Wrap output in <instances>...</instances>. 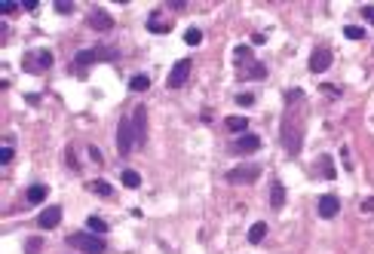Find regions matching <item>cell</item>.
Masks as SVG:
<instances>
[{"label": "cell", "mask_w": 374, "mask_h": 254, "mask_svg": "<svg viewBox=\"0 0 374 254\" xmlns=\"http://www.w3.org/2000/svg\"><path fill=\"white\" fill-rule=\"evenodd\" d=\"M120 58V49L114 46H86L74 55V71H86L89 64H98V61H117Z\"/></svg>", "instance_id": "obj_1"}, {"label": "cell", "mask_w": 374, "mask_h": 254, "mask_svg": "<svg viewBox=\"0 0 374 254\" xmlns=\"http://www.w3.org/2000/svg\"><path fill=\"white\" fill-rule=\"evenodd\" d=\"M282 144L289 156H298L304 147V123L298 117H285L282 120Z\"/></svg>", "instance_id": "obj_2"}, {"label": "cell", "mask_w": 374, "mask_h": 254, "mask_svg": "<svg viewBox=\"0 0 374 254\" xmlns=\"http://www.w3.org/2000/svg\"><path fill=\"white\" fill-rule=\"evenodd\" d=\"M68 245H74L77 251H83V254H104L107 251L104 236H95V233H89V230H83V233H71V236H68Z\"/></svg>", "instance_id": "obj_3"}, {"label": "cell", "mask_w": 374, "mask_h": 254, "mask_svg": "<svg viewBox=\"0 0 374 254\" xmlns=\"http://www.w3.org/2000/svg\"><path fill=\"white\" fill-rule=\"evenodd\" d=\"M52 52L49 49H28L25 55H21V71L25 74H46L49 67H52Z\"/></svg>", "instance_id": "obj_4"}, {"label": "cell", "mask_w": 374, "mask_h": 254, "mask_svg": "<svg viewBox=\"0 0 374 254\" xmlns=\"http://www.w3.org/2000/svg\"><path fill=\"white\" fill-rule=\"evenodd\" d=\"M135 147H138V141H135L132 120H120V126H117V153L120 156H129Z\"/></svg>", "instance_id": "obj_5"}, {"label": "cell", "mask_w": 374, "mask_h": 254, "mask_svg": "<svg viewBox=\"0 0 374 254\" xmlns=\"http://www.w3.org/2000/svg\"><path fill=\"white\" fill-rule=\"evenodd\" d=\"M190 71H193V61H190V58H178V61L172 64L169 77H166V86H169V89H181V86L187 83Z\"/></svg>", "instance_id": "obj_6"}, {"label": "cell", "mask_w": 374, "mask_h": 254, "mask_svg": "<svg viewBox=\"0 0 374 254\" xmlns=\"http://www.w3.org/2000/svg\"><path fill=\"white\" fill-rule=\"evenodd\" d=\"M261 166H236V169H230L224 178H227V184H255L258 178H261Z\"/></svg>", "instance_id": "obj_7"}, {"label": "cell", "mask_w": 374, "mask_h": 254, "mask_svg": "<svg viewBox=\"0 0 374 254\" xmlns=\"http://www.w3.org/2000/svg\"><path fill=\"white\" fill-rule=\"evenodd\" d=\"M258 150H261V138L252 135V132H249V135H239V138L230 144V153H233V156H252V153H258Z\"/></svg>", "instance_id": "obj_8"}, {"label": "cell", "mask_w": 374, "mask_h": 254, "mask_svg": "<svg viewBox=\"0 0 374 254\" xmlns=\"http://www.w3.org/2000/svg\"><path fill=\"white\" fill-rule=\"evenodd\" d=\"M332 61H335V55H332L328 46L313 49V55H310V74H325V71L332 67Z\"/></svg>", "instance_id": "obj_9"}, {"label": "cell", "mask_w": 374, "mask_h": 254, "mask_svg": "<svg viewBox=\"0 0 374 254\" xmlns=\"http://www.w3.org/2000/svg\"><path fill=\"white\" fill-rule=\"evenodd\" d=\"M316 212H319V218H322V221H332V218H338V215H341V196H335V193H325V196H319V205H316Z\"/></svg>", "instance_id": "obj_10"}, {"label": "cell", "mask_w": 374, "mask_h": 254, "mask_svg": "<svg viewBox=\"0 0 374 254\" xmlns=\"http://www.w3.org/2000/svg\"><path fill=\"white\" fill-rule=\"evenodd\" d=\"M86 25H89L92 31H111V28H114V18H111V12H107V9L95 6V9H89Z\"/></svg>", "instance_id": "obj_11"}, {"label": "cell", "mask_w": 374, "mask_h": 254, "mask_svg": "<svg viewBox=\"0 0 374 254\" xmlns=\"http://www.w3.org/2000/svg\"><path fill=\"white\" fill-rule=\"evenodd\" d=\"M58 224H61V205H46L40 212V218H37V227L40 230H55Z\"/></svg>", "instance_id": "obj_12"}, {"label": "cell", "mask_w": 374, "mask_h": 254, "mask_svg": "<svg viewBox=\"0 0 374 254\" xmlns=\"http://www.w3.org/2000/svg\"><path fill=\"white\" fill-rule=\"evenodd\" d=\"M132 129H135V141L144 144V138H147V110H144V104H138L132 110Z\"/></svg>", "instance_id": "obj_13"}, {"label": "cell", "mask_w": 374, "mask_h": 254, "mask_svg": "<svg viewBox=\"0 0 374 254\" xmlns=\"http://www.w3.org/2000/svg\"><path fill=\"white\" fill-rule=\"evenodd\" d=\"M313 169H316V172H319V175H322L325 181H335V178H338L335 159H332L328 153H319V156H316V163H313Z\"/></svg>", "instance_id": "obj_14"}, {"label": "cell", "mask_w": 374, "mask_h": 254, "mask_svg": "<svg viewBox=\"0 0 374 254\" xmlns=\"http://www.w3.org/2000/svg\"><path fill=\"white\" fill-rule=\"evenodd\" d=\"M21 196H25V205H40V202L49 196V187H46V184H31Z\"/></svg>", "instance_id": "obj_15"}, {"label": "cell", "mask_w": 374, "mask_h": 254, "mask_svg": "<svg viewBox=\"0 0 374 254\" xmlns=\"http://www.w3.org/2000/svg\"><path fill=\"white\" fill-rule=\"evenodd\" d=\"M147 31H150V34H169V31H172V25L163 21V9H153V12H150V18H147Z\"/></svg>", "instance_id": "obj_16"}, {"label": "cell", "mask_w": 374, "mask_h": 254, "mask_svg": "<svg viewBox=\"0 0 374 254\" xmlns=\"http://www.w3.org/2000/svg\"><path fill=\"white\" fill-rule=\"evenodd\" d=\"M239 77H246V80H264V77H267V64L249 61V64H243V74H239Z\"/></svg>", "instance_id": "obj_17"}, {"label": "cell", "mask_w": 374, "mask_h": 254, "mask_svg": "<svg viewBox=\"0 0 374 254\" xmlns=\"http://www.w3.org/2000/svg\"><path fill=\"white\" fill-rule=\"evenodd\" d=\"M224 126H227V132H233V135H249V120H246V117H239V113L227 117V120H224Z\"/></svg>", "instance_id": "obj_18"}, {"label": "cell", "mask_w": 374, "mask_h": 254, "mask_svg": "<svg viewBox=\"0 0 374 254\" xmlns=\"http://www.w3.org/2000/svg\"><path fill=\"white\" fill-rule=\"evenodd\" d=\"M270 205H273V209H282V205H285V187H282L279 178L270 181Z\"/></svg>", "instance_id": "obj_19"}, {"label": "cell", "mask_w": 374, "mask_h": 254, "mask_svg": "<svg viewBox=\"0 0 374 254\" xmlns=\"http://www.w3.org/2000/svg\"><path fill=\"white\" fill-rule=\"evenodd\" d=\"M264 236H267V221H258L249 227V245H261Z\"/></svg>", "instance_id": "obj_20"}, {"label": "cell", "mask_w": 374, "mask_h": 254, "mask_svg": "<svg viewBox=\"0 0 374 254\" xmlns=\"http://www.w3.org/2000/svg\"><path fill=\"white\" fill-rule=\"evenodd\" d=\"M86 230L95 233V236H104V233H107V221L98 218V215H89V218H86Z\"/></svg>", "instance_id": "obj_21"}, {"label": "cell", "mask_w": 374, "mask_h": 254, "mask_svg": "<svg viewBox=\"0 0 374 254\" xmlns=\"http://www.w3.org/2000/svg\"><path fill=\"white\" fill-rule=\"evenodd\" d=\"M129 89H132V92H147V89H150V77H147V74H135V77L129 80Z\"/></svg>", "instance_id": "obj_22"}, {"label": "cell", "mask_w": 374, "mask_h": 254, "mask_svg": "<svg viewBox=\"0 0 374 254\" xmlns=\"http://www.w3.org/2000/svg\"><path fill=\"white\" fill-rule=\"evenodd\" d=\"M120 181H123V187H129V190H138V187H141V175L132 172V169H126V172L120 175Z\"/></svg>", "instance_id": "obj_23"}, {"label": "cell", "mask_w": 374, "mask_h": 254, "mask_svg": "<svg viewBox=\"0 0 374 254\" xmlns=\"http://www.w3.org/2000/svg\"><path fill=\"white\" fill-rule=\"evenodd\" d=\"M233 58H236L239 64H249V61H255V55H252V46H246V43H239V46L233 49Z\"/></svg>", "instance_id": "obj_24"}, {"label": "cell", "mask_w": 374, "mask_h": 254, "mask_svg": "<svg viewBox=\"0 0 374 254\" xmlns=\"http://www.w3.org/2000/svg\"><path fill=\"white\" fill-rule=\"evenodd\" d=\"M89 190H92L95 196H104V199H111V196H114V187H111L107 181H101V178H98V181H92V187H89Z\"/></svg>", "instance_id": "obj_25"}, {"label": "cell", "mask_w": 374, "mask_h": 254, "mask_svg": "<svg viewBox=\"0 0 374 254\" xmlns=\"http://www.w3.org/2000/svg\"><path fill=\"white\" fill-rule=\"evenodd\" d=\"M344 37L347 40H365V28L362 25H347L344 28Z\"/></svg>", "instance_id": "obj_26"}, {"label": "cell", "mask_w": 374, "mask_h": 254, "mask_svg": "<svg viewBox=\"0 0 374 254\" xmlns=\"http://www.w3.org/2000/svg\"><path fill=\"white\" fill-rule=\"evenodd\" d=\"M184 40H187V46H200L203 43V31L200 28H187L184 31Z\"/></svg>", "instance_id": "obj_27"}, {"label": "cell", "mask_w": 374, "mask_h": 254, "mask_svg": "<svg viewBox=\"0 0 374 254\" xmlns=\"http://www.w3.org/2000/svg\"><path fill=\"white\" fill-rule=\"evenodd\" d=\"M255 101H258L255 92H239V95H236V104H239V107H252Z\"/></svg>", "instance_id": "obj_28"}, {"label": "cell", "mask_w": 374, "mask_h": 254, "mask_svg": "<svg viewBox=\"0 0 374 254\" xmlns=\"http://www.w3.org/2000/svg\"><path fill=\"white\" fill-rule=\"evenodd\" d=\"M40 245H43L40 236H31V239L25 242V254H40Z\"/></svg>", "instance_id": "obj_29"}, {"label": "cell", "mask_w": 374, "mask_h": 254, "mask_svg": "<svg viewBox=\"0 0 374 254\" xmlns=\"http://www.w3.org/2000/svg\"><path fill=\"white\" fill-rule=\"evenodd\" d=\"M55 12L68 15V12H74V3H68V0H55Z\"/></svg>", "instance_id": "obj_30"}, {"label": "cell", "mask_w": 374, "mask_h": 254, "mask_svg": "<svg viewBox=\"0 0 374 254\" xmlns=\"http://www.w3.org/2000/svg\"><path fill=\"white\" fill-rule=\"evenodd\" d=\"M12 156H15V153H12V147L6 144V147L0 150V166H9V163H12Z\"/></svg>", "instance_id": "obj_31"}, {"label": "cell", "mask_w": 374, "mask_h": 254, "mask_svg": "<svg viewBox=\"0 0 374 254\" xmlns=\"http://www.w3.org/2000/svg\"><path fill=\"white\" fill-rule=\"evenodd\" d=\"M89 159H92L95 166H101V163H104V156H101V150H98L95 144H89Z\"/></svg>", "instance_id": "obj_32"}, {"label": "cell", "mask_w": 374, "mask_h": 254, "mask_svg": "<svg viewBox=\"0 0 374 254\" xmlns=\"http://www.w3.org/2000/svg\"><path fill=\"white\" fill-rule=\"evenodd\" d=\"M64 156H68V163H71V169L77 172V169H80V163H77V153H74V147H71V144H68V150H64Z\"/></svg>", "instance_id": "obj_33"}, {"label": "cell", "mask_w": 374, "mask_h": 254, "mask_svg": "<svg viewBox=\"0 0 374 254\" xmlns=\"http://www.w3.org/2000/svg\"><path fill=\"white\" fill-rule=\"evenodd\" d=\"M15 9H18V3H12V0H6V3H0V12H3V15H12Z\"/></svg>", "instance_id": "obj_34"}, {"label": "cell", "mask_w": 374, "mask_h": 254, "mask_svg": "<svg viewBox=\"0 0 374 254\" xmlns=\"http://www.w3.org/2000/svg\"><path fill=\"white\" fill-rule=\"evenodd\" d=\"M359 212H362V215H365V212H374V196H368V199L359 202Z\"/></svg>", "instance_id": "obj_35"}, {"label": "cell", "mask_w": 374, "mask_h": 254, "mask_svg": "<svg viewBox=\"0 0 374 254\" xmlns=\"http://www.w3.org/2000/svg\"><path fill=\"white\" fill-rule=\"evenodd\" d=\"M362 18L374 25V6H371V3H368V6H362Z\"/></svg>", "instance_id": "obj_36"}, {"label": "cell", "mask_w": 374, "mask_h": 254, "mask_svg": "<svg viewBox=\"0 0 374 254\" xmlns=\"http://www.w3.org/2000/svg\"><path fill=\"white\" fill-rule=\"evenodd\" d=\"M322 92H328V95H338V98H341V89H338V86H322Z\"/></svg>", "instance_id": "obj_37"}]
</instances>
